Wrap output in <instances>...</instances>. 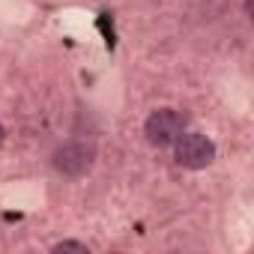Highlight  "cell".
Returning a JSON list of instances; mask_svg holds the SVG:
<instances>
[{"instance_id":"3","label":"cell","mask_w":254,"mask_h":254,"mask_svg":"<svg viewBox=\"0 0 254 254\" xmlns=\"http://www.w3.org/2000/svg\"><path fill=\"white\" fill-rule=\"evenodd\" d=\"M93 159H96V147L93 144H87V141H69V144H63L54 153V168L63 177L78 180V177H84L93 168Z\"/></svg>"},{"instance_id":"2","label":"cell","mask_w":254,"mask_h":254,"mask_svg":"<svg viewBox=\"0 0 254 254\" xmlns=\"http://www.w3.org/2000/svg\"><path fill=\"white\" fill-rule=\"evenodd\" d=\"M186 132V117L177 108H159L147 117L144 135L153 147H174V141Z\"/></svg>"},{"instance_id":"1","label":"cell","mask_w":254,"mask_h":254,"mask_svg":"<svg viewBox=\"0 0 254 254\" xmlns=\"http://www.w3.org/2000/svg\"><path fill=\"white\" fill-rule=\"evenodd\" d=\"M174 159L180 168H189V171L209 168L215 162V144L200 132H183L174 141Z\"/></svg>"},{"instance_id":"4","label":"cell","mask_w":254,"mask_h":254,"mask_svg":"<svg viewBox=\"0 0 254 254\" xmlns=\"http://www.w3.org/2000/svg\"><path fill=\"white\" fill-rule=\"evenodd\" d=\"M63 251H75V254H87L90 248H87L84 242H72V239H66V242H57V245H54V254H63Z\"/></svg>"},{"instance_id":"5","label":"cell","mask_w":254,"mask_h":254,"mask_svg":"<svg viewBox=\"0 0 254 254\" xmlns=\"http://www.w3.org/2000/svg\"><path fill=\"white\" fill-rule=\"evenodd\" d=\"M6 141V129H3V123H0V144Z\"/></svg>"}]
</instances>
